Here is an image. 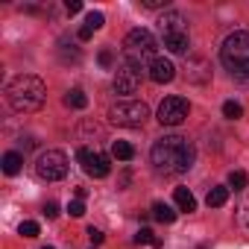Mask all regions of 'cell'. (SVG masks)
<instances>
[{"label":"cell","instance_id":"cell-1","mask_svg":"<svg viewBox=\"0 0 249 249\" xmlns=\"http://www.w3.org/2000/svg\"><path fill=\"white\" fill-rule=\"evenodd\" d=\"M194 159H196V150L182 135H164L150 150L153 167L159 173H164V176H182V173H188L194 167Z\"/></svg>","mask_w":249,"mask_h":249},{"label":"cell","instance_id":"cell-2","mask_svg":"<svg viewBox=\"0 0 249 249\" xmlns=\"http://www.w3.org/2000/svg\"><path fill=\"white\" fill-rule=\"evenodd\" d=\"M47 100V85L36 73H21L6 85V103L15 111H38Z\"/></svg>","mask_w":249,"mask_h":249},{"label":"cell","instance_id":"cell-3","mask_svg":"<svg viewBox=\"0 0 249 249\" xmlns=\"http://www.w3.org/2000/svg\"><path fill=\"white\" fill-rule=\"evenodd\" d=\"M220 62L226 65V71H231V76L249 79V33L246 30L226 36L220 47Z\"/></svg>","mask_w":249,"mask_h":249},{"label":"cell","instance_id":"cell-4","mask_svg":"<svg viewBox=\"0 0 249 249\" xmlns=\"http://www.w3.org/2000/svg\"><path fill=\"white\" fill-rule=\"evenodd\" d=\"M123 59L132 62V65H141L147 68L153 59H159V41L150 30L138 27V30H129V36L123 38Z\"/></svg>","mask_w":249,"mask_h":249},{"label":"cell","instance_id":"cell-5","mask_svg":"<svg viewBox=\"0 0 249 249\" xmlns=\"http://www.w3.org/2000/svg\"><path fill=\"white\" fill-rule=\"evenodd\" d=\"M159 33H161V41H164V47H167L170 53H176V56L188 53V47H191L188 21H185L179 12L167 9V12L159 18Z\"/></svg>","mask_w":249,"mask_h":249},{"label":"cell","instance_id":"cell-6","mask_svg":"<svg viewBox=\"0 0 249 249\" xmlns=\"http://www.w3.org/2000/svg\"><path fill=\"white\" fill-rule=\"evenodd\" d=\"M147 117H150V106L144 100H120L108 108V120L114 126H126V129L144 126Z\"/></svg>","mask_w":249,"mask_h":249},{"label":"cell","instance_id":"cell-7","mask_svg":"<svg viewBox=\"0 0 249 249\" xmlns=\"http://www.w3.org/2000/svg\"><path fill=\"white\" fill-rule=\"evenodd\" d=\"M36 176L44 182H59L68 176V156L62 150H44L36 159Z\"/></svg>","mask_w":249,"mask_h":249},{"label":"cell","instance_id":"cell-8","mask_svg":"<svg viewBox=\"0 0 249 249\" xmlns=\"http://www.w3.org/2000/svg\"><path fill=\"white\" fill-rule=\"evenodd\" d=\"M76 159H79L82 170H85L91 179H106V176L111 173L108 156H103L97 147H79V150H76Z\"/></svg>","mask_w":249,"mask_h":249},{"label":"cell","instance_id":"cell-9","mask_svg":"<svg viewBox=\"0 0 249 249\" xmlns=\"http://www.w3.org/2000/svg\"><path fill=\"white\" fill-rule=\"evenodd\" d=\"M141 79H144V68L123 59L117 73H114V91L117 94H135L141 88Z\"/></svg>","mask_w":249,"mask_h":249},{"label":"cell","instance_id":"cell-10","mask_svg":"<svg viewBox=\"0 0 249 249\" xmlns=\"http://www.w3.org/2000/svg\"><path fill=\"white\" fill-rule=\"evenodd\" d=\"M188 111H191V103L185 100V97H164L161 100V106H159V123L161 126H179V123L188 117Z\"/></svg>","mask_w":249,"mask_h":249},{"label":"cell","instance_id":"cell-11","mask_svg":"<svg viewBox=\"0 0 249 249\" xmlns=\"http://www.w3.org/2000/svg\"><path fill=\"white\" fill-rule=\"evenodd\" d=\"M147 76H150L156 85H164V82H173L176 68H173V62H170V59L159 56V59H153V62L147 65Z\"/></svg>","mask_w":249,"mask_h":249},{"label":"cell","instance_id":"cell-12","mask_svg":"<svg viewBox=\"0 0 249 249\" xmlns=\"http://www.w3.org/2000/svg\"><path fill=\"white\" fill-rule=\"evenodd\" d=\"M103 24H106V15H103V12H88L85 24L79 27V41H88L97 30H103Z\"/></svg>","mask_w":249,"mask_h":249},{"label":"cell","instance_id":"cell-13","mask_svg":"<svg viewBox=\"0 0 249 249\" xmlns=\"http://www.w3.org/2000/svg\"><path fill=\"white\" fill-rule=\"evenodd\" d=\"M173 199H176V205H179V211H196V199H194V194L188 191V188H176V194H173Z\"/></svg>","mask_w":249,"mask_h":249},{"label":"cell","instance_id":"cell-14","mask_svg":"<svg viewBox=\"0 0 249 249\" xmlns=\"http://www.w3.org/2000/svg\"><path fill=\"white\" fill-rule=\"evenodd\" d=\"M21 167H24V156L21 153H6L3 156V173L6 176H18Z\"/></svg>","mask_w":249,"mask_h":249},{"label":"cell","instance_id":"cell-15","mask_svg":"<svg viewBox=\"0 0 249 249\" xmlns=\"http://www.w3.org/2000/svg\"><path fill=\"white\" fill-rule=\"evenodd\" d=\"M226 199H229V185H217V188H211L208 196H205L208 208H220V205H226Z\"/></svg>","mask_w":249,"mask_h":249},{"label":"cell","instance_id":"cell-16","mask_svg":"<svg viewBox=\"0 0 249 249\" xmlns=\"http://www.w3.org/2000/svg\"><path fill=\"white\" fill-rule=\"evenodd\" d=\"M111 156H114L117 161H129V159H135V147H132L129 141H114V144H111Z\"/></svg>","mask_w":249,"mask_h":249},{"label":"cell","instance_id":"cell-17","mask_svg":"<svg viewBox=\"0 0 249 249\" xmlns=\"http://www.w3.org/2000/svg\"><path fill=\"white\" fill-rule=\"evenodd\" d=\"M65 106H68V108H76V111H79V108H85V106H88L85 91H82V88H71V91L65 94Z\"/></svg>","mask_w":249,"mask_h":249},{"label":"cell","instance_id":"cell-18","mask_svg":"<svg viewBox=\"0 0 249 249\" xmlns=\"http://www.w3.org/2000/svg\"><path fill=\"white\" fill-rule=\"evenodd\" d=\"M153 217H156L159 223H176V211H173L167 202H156V205H153Z\"/></svg>","mask_w":249,"mask_h":249},{"label":"cell","instance_id":"cell-19","mask_svg":"<svg viewBox=\"0 0 249 249\" xmlns=\"http://www.w3.org/2000/svg\"><path fill=\"white\" fill-rule=\"evenodd\" d=\"M135 243H138V246L150 243V246H156V249H159V246H161L164 240H161V237H156V234H153V229H141V231L135 234Z\"/></svg>","mask_w":249,"mask_h":249},{"label":"cell","instance_id":"cell-20","mask_svg":"<svg viewBox=\"0 0 249 249\" xmlns=\"http://www.w3.org/2000/svg\"><path fill=\"white\" fill-rule=\"evenodd\" d=\"M246 185H249V176H246L243 170H231V173H229V191H231V188H234V191H243Z\"/></svg>","mask_w":249,"mask_h":249},{"label":"cell","instance_id":"cell-21","mask_svg":"<svg viewBox=\"0 0 249 249\" xmlns=\"http://www.w3.org/2000/svg\"><path fill=\"white\" fill-rule=\"evenodd\" d=\"M223 114H226L229 120H237V117H243V106L234 103V100H226V103H223Z\"/></svg>","mask_w":249,"mask_h":249},{"label":"cell","instance_id":"cell-22","mask_svg":"<svg viewBox=\"0 0 249 249\" xmlns=\"http://www.w3.org/2000/svg\"><path fill=\"white\" fill-rule=\"evenodd\" d=\"M18 231H21V234H24V237H38V234H41V226H38V223H36V220H24V223H21V229H18Z\"/></svg>","mask_w":249,"mask_h":249},{"label":"cell","instance_id":"cell-23","mask_svg":"<svg viewBox=\"0 0 249 249\" xmlns=\"http://www.w3.org/2000/svg\"><path fill=\"white\" fill-rule=\"evenodd\" d=\"M237 226L249 231V202H243V205L237 208Z\"/></svg>","mask_w":249,"mask_h":249},{"label":"cell","instance_id":"cell-24","mask_svg":"<svg viewBox=\"0 0 249 249\" xmlns=\"http://www.w3.org/2000/svg\"><path fill=\"white\" fill-rule=\"evenodd\" d=\"M68 214H71V217H82V214H85V202H82V199L68 202Z\"/></svg>","mask_w":249,"mask_h":249},{"label":"cell","instance_id":"cell-25","mask_svg":"<svg viewBox=\"0 0 249 249\" xmlns=\"http://www.w3.org/2000/svg\"><path fill=\"white\" fill-rule=\"evenodd\" d=\"M141 6H144V9H164V12H167L170 0H141Z\"/></svg>","mask_w":249,"mask_h":249},{"label":"cell","instance_id":"cell-26","mask_svg":"<svg viewBox=\"0 0 249 249\" xmlns=\"http://www.w3.org/2000/svg\"><path fill=\"white\" fill-rule=\"evenodd\" d=\"M97 59H100V65H103V68H111V65H114V53H111L108 47H103Z\"/></svg>","mask_w":249,"mask_h":249},{"label":"cell","instance_id":"cell-27","mask_svg":"<svg viewBox=\"0 0 249 249\" xmlns=\"http://www.w3.org/2000/svg\"><path fill=\"white\" fill-rule=\"evenodd\" d=\"M85 234H88V237H91V243H94V246H97V243H103V237H106V234H103V231H100V229H94V226H91V229H88V231H85Z\"/></svg>","mask_w":249,"mask_h":249},{"label":"cell","instance_id":"cell-28","mask_svg":"<svg viewBox=\"0 0 249 249\" xmlns=\"http://www.w3.org/2000/svg\"><path fill=\"white\" fill-rule=\"evenodd\" d=\"M65 9H68V15H76V12H82V3H79V0H68Z\"/></svg>","mask_w":249,"mask_h":249},{"label":"cell","instance_id":"cell-29","mask_svg":"<svg viewBox=\"0 0 249 249\" xmlns=\"http://www.w3.org/2000/svg\"><path fill=\"white\" fill-rule=\"evenodd\" d=\"M44 217H50V220L59 217V205H56V202H47V205H44Z\"/></svg>","mask_w":249,"mask_h":249},{"label":"cell","instance_id":"cell-30","mask_svg":"<svg viewBox=\"0 0 249 249\" xmlns=\"http://www.w3.org/2000/svg\"><path fill=\"white\" fill-rule=\"evenodd\" d=\"M41 249H53V246H41Z\"/></svg>","mask_w":249,"mask_h":249},{"label":"cell","instance_id":"cell-31","mask_svg":"<svg viewBox=\"0 0 249 249\" xmlns=\"http://www.w3.org/2000/svg\"><path fill=\"white\" fill-rule=\"evenodd\" d=\"M196 249H205V246H196Z\"/></svg>","mask_w":249,"mask_h":249}]
</instances>
